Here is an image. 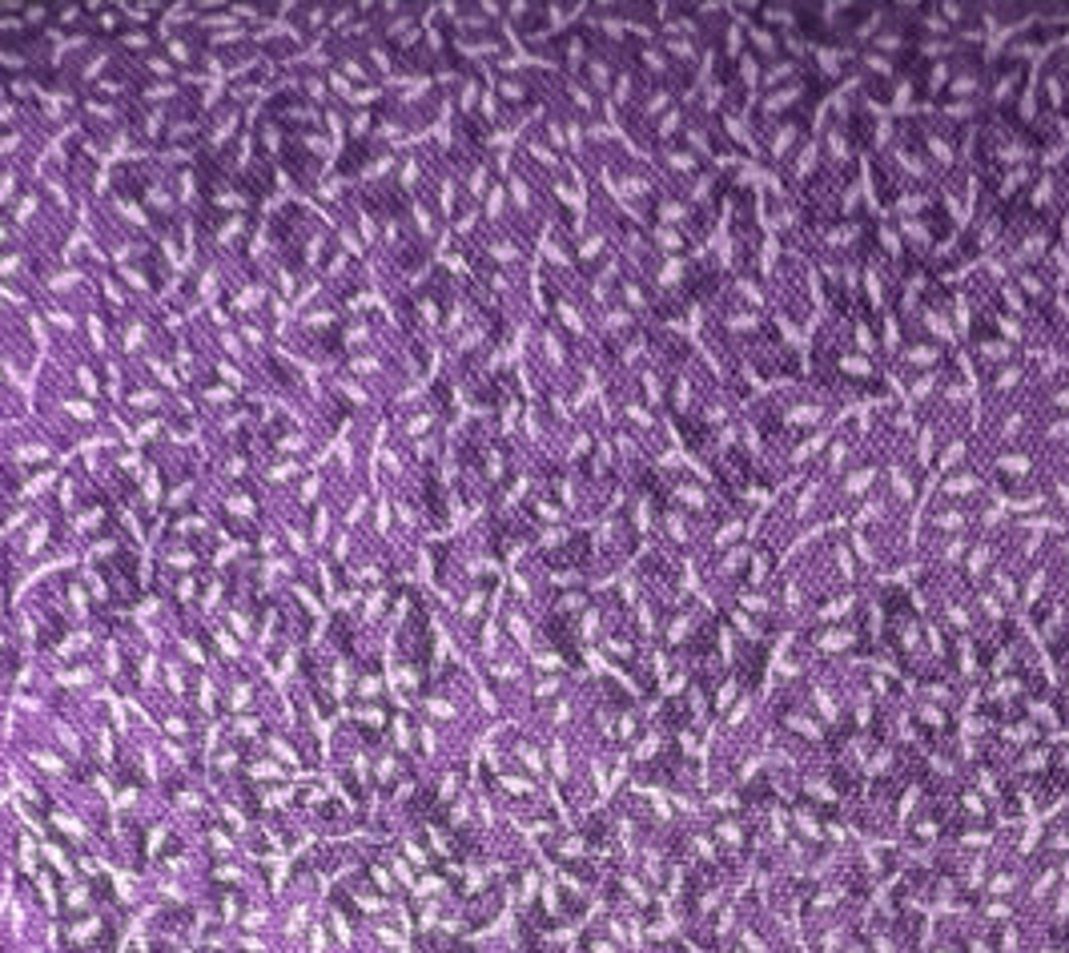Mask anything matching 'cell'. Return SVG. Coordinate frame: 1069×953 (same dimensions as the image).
<instances>
[{"label":"cell","mask_w":1069,"mask_h":953,"mask_svg":"<svg viewBox=\"0 0 1069 953\" xmlns=\"http://www.w3.org/2000/svg\"><path fill=\"white\" fill-rule=\"evenodd\" d=\"M1046 146L1017 113H981L969 133V169L973 181H997L1013 169H1041Z\"/></svg>","instance_id":"cell-1"},{"label":"cell","mask_w":1069,"mask_h":953,"mask_svg":"<svg viewBox=\"0 0 1069 953\" xmlns=\"http://www.w3.org/2000/svg\"><path fill=\"white\" fill-rule=\"evenodd\" d=\"M1033 69H1038V64L1026 61V57L993 49V57H989V73H986V97H981V113H1017L1029 93V85H1033Z\"/></svg>","instance_id":"cell-2"},{"label":"cell","mask_w":1069,"mask_h":953,"mask_svg":"<svg viewBox=\"0 0 1069 953\" xmlns=\"http://www.w3.org/2000/svg\"><path fill=\"white\" fill-rule=\"evenodd\" d=\"M772 290L780 298V315L788 318V326H805L812 315V274L800 258L780 254L772 270Z\"/></svg>","instance_id":"cell-3"},{"label":"cell","mask_w":1069,"mask_h":953,"mask_svg":"<svg viewBox=\"0 0 1069 953\" xmlns=\"http://www.w3.org/2000/svg\"><path fill=\"white\" fill-rule=\"evenodd\" d=\"M1041 4L1046 0H993V4H986L989 32H997L1006 41L1013 32L1029 29L1033 21H1041Z\"/></svg>","instance_id":"cell-4"}]
</instances>
